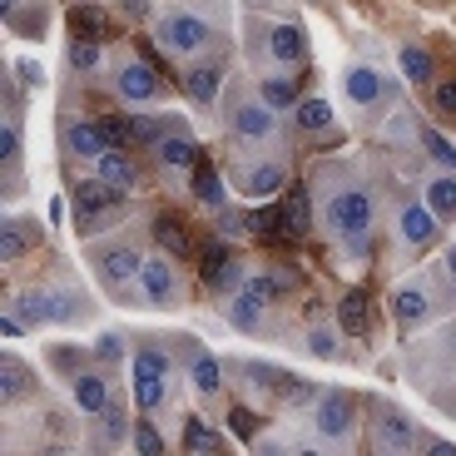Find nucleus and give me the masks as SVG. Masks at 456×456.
Instances as JSON below:
<instances>
[{"label":"nucleus","mask_w":456,"mask_h":456,"mask_svg":"<svg viewBox=\"0 0 456 456\" xmlns=\"http://www.w3.org/2000/svg\"><path fill=\"white\" fill-rule=\"evenodd\" d=\"M100 179L114 183V189H134L139 169H134V159H129V154H119V144H114V149H104V154H100Z\"/></svg>","instance_id":"nucleus-20"},{"label":"nucleus","mask_w":456,"mask_h":456,"mask_svg":"<svg viewBox=\"0 0 456 456\" xmlns=\"http://www.w3.org/2000/svg\"><path fill=\"white\" fill-rule=\"evenodd\" d=\"M50 308H55V322L85 318V297H80V293H69V288H60V293L50 297Z\"/></svg>","instance_id":"nucleus-36"},{"label":"nucleus","mask_w":456,"mask_h":456,"mask_svg":"<svg viewBox=\"0 0 456 456\" xmlns=\"http://www.w3.org/2000/svg\"><path fill=\"white\" fill-rule=\"evenodd\" d=\"M0 372H5V402H15V397H20V387H25V382H20L25 367L15 362V357H5V367H0Z\"/></svg>","instance_id":"nucleus-44"},{"label":"nucleus","mask_w":456,"mask_h":456,"mask_svg":"<svg viewBox=\"0 0 456 456\" xmlns=\"http://www.w3.org/2000/svg\"><path fill=\"white\" fill-rule=\"evenodd\" d=\"M69 387H75V407L90 411V417H100V411L110 407V382H104L100 372H80Z\"/></svg>","instance_id":"nucleus-16"},{"label":"nucleus","mask_w":456,"mask_h":456,"mask_svg":"<svg viewBox=\"0 0 456 456\" xmlns=\"http://www.w3.org/2000/svg\"><path fill=\"white\" fill-rule=\"evenodd\" d=\"M397 228H402V243H411V248H422V243H432L436 239V214H432V204H407L402 208V218H397Z\"/></svg>","instance_id":"nucleus-10"},{"label":"nucleus","mask_w":456,"mask_h":456,"mask_svg":"<svg viewBox=\"0 0 456 456\" xmlns=\"http://www.w3.org/2000/svg\"><path fill=\"white\" fill-rule=\"evenodd\" d=\"M273 134H278V110L268 100L233 104V139H243V144H268Z\"/></svg>","instance_id":"nucleus-5"},{"label":"nucleus","mask_w":456,"mask_h":456,"mask_svg":"<svg viewBox=\"0 0 456 456\" xmlns=\"http://www.w3.org/2000/svg\"><path fill=\"white\" fill-rule=\"evenodd\" d=\"M308 353L313 357H338V338H332L328 328H313L308 332Z\"/></svg>","instance_id":"nucleus-41"},{"label":"nucleus","mask_w":456,"mask_h":456,"mask_svg":"<svg viewBox=\"0 0 456 456\" xmlns=\"http://www.w3.org/2000/svg\"><path fill=\"white\" fill-rule=\"evenodd\" d=\"M446 273L456 278V248H446Z\"/></svg>","instance_id":"nucleus-50"},{"label":"nucleus","mask_w":456,"mask_h":456,"mask_svg":"<svg viewBox=\"0 0 456 456\" xmlns=\"http://www.w3.org/2000/svg\"><path fill=\"white\" fill-rule=\"evenodd\" d=\"M194 194H199V199H204V204H208V208H218V204H224V189H218V174H214V169H208V164H204V159H199V164H194Z\"/></svg>","instance_id":"nucleus-32"},{"label":"nucleus","mask_w":456,"mask_h":456,"mask_svg":"<svg viewBox=\"0 0 456 456\" xmlns=\"http://www.w3.org/2000/svg\"><path fill=\"white\" fill-rule=\"evenodd\" d=\"M436 110L456 114V80H452V85H436Z\"/></svg>","instance_id":"nucleus-48"},{"label":"nucleus","mask_w":456,"mask_h":456,"mask_svg":"<svg viewBox=\"0 0 456 456\" xmlns=\"http://www.w3.org/2000/svg\"><path fill=\"white\" fill-rule=\"evenodd\" d=\"M338 328L342 332H353V338H367V332H372V313H367V293H347L338 303Z\"/></svg>","instance_id":"nucleus-19"},{"label":"nucleus","mask_w":456,"mask_h":456,"mask_svg":"<svg viewBox=\"0 0 456 456\" xmlns=\"http://www.w3.org/2000/svg\"><path fill=\"white\" fill-rule=\"evenodd\" d=\"M125 411H119V407H104L100 411V446H119V442H125Z\"/></svg>","instance_id":"nucleus-33"},{"label":"nucleus","mask_w":456,"mask_h":456,"mask_svg":"<svg viewBox=\"0 0 456 456\" xmlns=\"http://www.w3.org/2000/svg\"><path fill=\"white\" fill-rule=\"evenodd\" d=\"M104 125V134H110V144H125V139H134L129 134V119H119V114H110V119H100Z\"/></svg>","instance_id":"nucleus-46"},{"label":"nucleus","mask_w":456,"mask_h":456,"mask_svg":"<svg viewBox=\"0 0 456 456\" xmlns=\"http://www.w3.org/2000/svg\"><path fill=\"white\" fill-rule=\"evenodd\" d=\"M94 357H100V362H119V357H125V338H119V332H104V338L94 342Z\"/></svg>","instance_id":"nucleus-40"},{"label":"nucleus","mask_w":456,"mask_h":456,"mask_svg":"<svg viewBox=\"0 0 456 456\" xmlns=\"http://www.w3.org/2000/svg\"><path fill=\"white\" fill-rule=\"evenodd\" d=\"M293 110H297V129H303V134H328V129H332L328 100H297Z\"/></svg>","instance_id":"nucleus-27"},{"label":"nucleus","mask_w":456,"mask_h":456,"mask_svg":"<svg viewBox=\"0 0 456 456\" xmlns=\"http://www.w3.org/2000/svg\"><path fill=\"white\" fill-rule=\"evenodd\" d=\"M392 318H397L402 328L422 322L427 318V288L422 283H402L397 293H392Z\"/></svg>","instance_id":"nucleus-17"},{"label":"nucleus","mask_w":456,"mask_h":456,"mask_svg":"<svg viewBox=\"0 0 456 456\" xmlns=\"http://www.w3.org/2000/svg\"><path fill=\"white\" fill-rule=\"evenodd\" d=\"M154 35H159V45L174 50V55H199V50L214 40V25H208L204 15H194V11H174V15H164V20L154 25Z\"/></svg>","instance_id":"nucleus-3"},{"label":"nucleus","mask_w":456,"mask_h":456,"mask_svg":"<svg viewBox=\"0 0 456 456\" xmlns=\"http://www.w3.org/2000/svg\"><path fill=\"white\" fill-rule=\"evenodd\" d=\"M20 313L30 328H40V322H55V308H50V297L45 293H25L20 297Z\"/></svg>","instance_id":"nucleus-34"},{"label":"nucleus","mask_w":456,"mask_h":456,"mask_svg":"<svg viewBox=\"0 0 456 456\" xmlns=\"http://www.w3.org/2000/svg\"><path fill=\"white\" fill-rule=\"evenodd\" d=\"M422 144H427V154H432V159H442V164H446V169H456V149H452V144H446V139H442V134H427V139H422Z\"/></svg>","instance_id":"nucleus-45"},{"label":"nucleus","mask_w":456,"mask_h":456,"mask_svg":"<svg viewBox=\"0 0 456 456\" xmlns=\"http://www.w3.org/2000/svg\"><path fill=\"white\" fill-rule=\"evenodd\" d=\"M353 427H357V402L347 392H322L313 402V432L328 446H347L353 442Z\"/></svg>","instance_id":"nucleus-2"},{"label":"nucleus","mask_w":456,"mask_h":456,"mask_svg":"<svg viewBox=\"0 0 456 456\" xmlns=\"http://www.w3.org/2000/svg\"><path fill=\"white\" fill-rule=\"evenodd\" d=\"M69 65H75V69H94V65H100V45L85 40V35H80V40H69Z\"/></svg>","instance_id":"nucleus-37"},{"label":"nucleus","mask_w":456,"mask_h":456,"mask_svg":"<svg viewBox=\"0 0 456 456\" xmlns=\"http://www.w3.org/2000/svg\"><path fill=\"white\" fill-rule=\"evenodd\" d=\"M35 239H40V228H25V218H5V228H0V258L20 263Z\"/></svg>","instance_id":"nucleus-21"},{"label":"nucleus","mask_w":456,"mask_h":456,"mask_svg":"<svg viewBox=\"0 0 456 456\" xmlns=\"http://www.w3.org/2000/svg\"><path fill=\"white\" fill-rule=\"evenodd\" d=\"M139 253L129 248V243H119V248H104L100 253V278L110 288H129V283H139Z\"/></svg>","instance_id":"nucleus-9"},{"label":"nucleus","mask_w":456,"mask_h":456,"mask_svg":"<svg viewBox=\"0 0 456 456\" xmlns=\"http://www.w3.org/2000/svg\"><path fill=\"white\" fill-rule=\"evenodd\" d=\"M0 154H5V164L15 169V159H20V129H15V119L0 125Z\"/></svg>","instance_id":"nucleus-38"},{"label":"nucleus","mask_w":456,"mask_h":456,"mask_svg":"<svg viewBox=\"0 0 456 456\" xmlns=\"http://www.w3.org/2000/svg\"><path fill=\"white\" fill-rule=\"evenodd\" d=\"M154 149H159V164H164V169H174V174H179V169H194V164H199V144L183 134V129L159 134V144H154Z\"/></svg>","instance_id":"nucleus-12"},{"label":"nucleus","mask_w":456,"mask_h":456,"mask_svg":"<svg viewBox=\"0 0 456 456\" xmlns=\"http://www.w3.org/2000/svg\"><path fill=\"white\" fill-rule=\"evenodd\" d=\"M228 422H233V432H239V436L258 432V417H253V411H243V407H233V417H228Z\"/></svg>","instance_id":"nucleus-47"},{"label":"nucleus","mask_w":456,"mask_h":456,"mask_svg":"<svg viewBox=\"0 0 456 456\" xmlns=\"http://www.w3.org/2000/svg\"><path fill=\"white\" fill-rule=\"evenodd\" d=\"M432 55H427V50L422 45H407V50H402V75H407V80L411 85H432Z\"/></svg>","instance_id":"nucleus-30"},{"label":"nucleus","mask_w":456,"mask_h":456,"mask_svg":"<svg viewBox=\"0 0 456 456\" xmlns=\"http://www.w3.org/2000/svg\"><path fill=\"white\" fill-rule=\"evenodd\" d=\"M154 239H159V248L174 253V258H189V253H194V243H189V233H183V224L174 214L154 218Z\"/></svg>","instance_id":"nucleus-22"},{"label":"nucleus","mask_w":456,"mask_h":456,"mask_svg":"<svg viewBox=\"0 0 456 456\" xmlns=\"http://www.w3.org/2000/svg\"><path fill=\"white\" fill-rule=\"evenodd\" d=\"M169 397V357L154 353V347H139L134 353V402L144 411H159Z\"/></svg>","instance_id":"nucleus-4"},{"label":"nucleus","mask_w":456,"mask_h":456,"mask_svg":"<svg viewBox=\"0 0 456 456\" xmlns=\"http://www.w3.org/2000/svg\"><path fill=\"white\" fill-rule=\"evenodd\" d=\"M189 94H194V104H214V94H218V60H199V65H189Z\"/></svg>","instance_id":"nucleus-25"},{"label":"nucleus","mask_w":456,"mask_h":456,"mask_svg":"<svg viewBox=\"0 0 456 456\" xmlns=\"http://www.w3.org/2000/svg\"><path fill=\"white\" fill-rule=\"evenodd\" d=\"M263 100L273 104V110H288V104H297V85L288 75H268L263 80Z\"/></svg>","instance_id":"nucleus-31"},{"label":"nucleus","mask_w":456,"mask_h":456,"mask_svg":"<svg viewBox=\"0 0 456 456\" xmlns=\"http://www.w3.org/2000/svg\"><path fill=\"white\" fill-rule=\"evenodd\" d=\"M183 452H224V436H218L204 417H189V422H183Z\"/></svg>","instance_id":"nucleus-28"},{"label":"nucleus","mask_w":456,"mask_h":456,"mask_svg":"<svg viewBox=\"0 0 456 456\" xmlns=\"http://www.w3.org/2000/svg\"><path fill=\"white\" fill-rule=\"evenodd\" d=\"M278 392H283V402H293V407L297 402H313V382H303V377H283Z\"/></svg>","instance_id":"nucleus-42"},{"label":"nucleus","mask_w":456,"mask_h":456,"mask_svg":"<svg viewBox=\"0 0 456 456\" xmlns=\"http://www.w3.org/2000/svg\"><path fill=\"white\" fill-rule=\"evenodd\" d=\"M125 194V189H114V183H104V179H75V224L80 228H100L94 218L104 214V208H114V199Z\"/></svg>","instance_id":"nucleus-7"},{"label":"nucleus","mask_w":456,"mask_h":456,"mask_svg":"<svg viewBox=\"0 0 456 456\" xmlns=\"http://www.w3.org/2000/svg\"><path fill=\"white\" fill-rule=\"evenodd\" d=\"M417 446V432H411L407 411L397 407H382L372 422V452H411Z\"/></svg>","instance_id":"nucleus-8"},{"label":"nucleus","mask_w":456,"mask_h":456,"mask_svg":"<svg viewBox=\"0 0 456 456\" xmlns=\"http://www.w3.org/2000/svg\"><path fill=\"white\" fill-rule=\"evenodd\" d=\"M342 85H347V100L362 104V110H372V104L382 100V94H387V85L377 80V69H372V65H353Z\"/></svg>","instance_id":"nucleus-14"},{"label":"nucleus","mask_w":456,"mask_h":456,"mask_svg":"<svg viewBox=\"0 0 456 456\" xmlns=\"http://www.w3.org/2000/svg\"><path fill=\"white\" fill-rule=\"evenodd\" d=\"M446 342H452V353H456V328H452V338H446Z\"/></svg>","instance_id":"nucleus-51"},{"label":"nucleus","mask_w":456,"mask_h":456,"mask_svg":"<svg viewBox=\"0 0 456 456\" xmlns=\"http://www.w3.org/2000/svg\"><path fill=\"white\" fill-rule=\"evenodd\" d=\"M69 149H75V154H85V159H100L104 149H110V134H104V125L80 119V125H69Z\"/></svg>","instance_id":"nucleus-23"},{"label":"nucleus","mask_w":456,"mask_h":456,"mask_svg":"<svg viewBox=\"0 0 456 456\" xmlns=\"http://www.w3.org/2000/svg\"><path fill=\"white\" fill-rule=\"evenodd\" d=\"M134 446H139L144 456L164 452V436H159V427H154V422H139V427H134Z\"/></svg>","instance_id":"nucleus-39"},{"label":"nucleus","mask_w":456,"mask_h":456,"mask_svg":"<svg viewBox=\"0 0 456 456\" xmlns=\"http://www.w3.org/2000/svg\"><path fill=\"white\" fill-rule=\"evenodd\" d=\"M322 224L338 243L367 253V233H372V194L362 183H338L328 199H322Z\"/></svg>","instance_id":"nucleus-1"},{"label":"nucleus","mask_w":456,"mask_h":456,"mask_svg":"<svg viewBox=\"0 0 456 456\" xmlns=\"http://www.w3.org/2000/svg\"><path fill=\"white\" fill-rule=\"evenodd\" d=\"M427 204L436 218H456V174H442V179L427 183Z\"/></svg>","instance_id":"nucleus-29"},{"label":"nucleus","mask_w":456,"mask_h":456,"mask_svg":"<svg viewBox=\"0 0 456 456\" xmlns=\"http://www.w3.org/2000/svg\"><path fill=\"white\" fill-rule=\"evenodd\" d=\"M69 25H75V35H85V40H104V35H114V20L100 11V5H75V11H69Z\"/></svg>","instance_id":"nucleus-24"},{"label":"nucleus","mask_w":456,"mask_h":456,"mask_svg":"<svg viewBox=\"0 0 456 456\" xmlns=\"http://www.w3.org/2000/svg\"><path fill=\"white\" fill-rule=\"evenodd\" d=\"M263 303L253 288H239V293L228 297V308H224V318H228V328H239V332H258V322H263Z\"/></svg>","instance_id":"nucleus-11"},{"label":"nucleus","mask_w":456,"mask_h":456,"mask_svg":"<svg viewBox=\"0 0 456 456\" xmlns=\"http://www.w3.org/2000/svg\"><path fill=\"white\" fill-rule=\"evenodd\" d=\"M129 134H134L139 144H159V125H154L149 114H134V119H129Z\"/></svg>","instance_id":"nucleus-43"},{"label":"nucleus","mask_w":456,"mask_h":456,"mask_svg":"<svg viewBox=\"0 0 456 456\" xmlns=\"http://www.w3.org/2000/svg\"><path fill=\"white\" fill-rule=\"evenodd\" d=\"M119 94L129 104H144V100H159V75L149 65H125L119 69Z\"/></svg>","instance_id":"nucleus-13"},{"label":"nucleus","mask_w":456,"mask_h":456,"mask_svg":"<svg viewBox=\"0 0 456 456\" xmlns=\"http://www.w3.org/2000/svg\"><path fill=\"white\" fill-rule=\"evenodd\" d=\"M20 80L40 90V85H45V69H40V65H30V60H20Z\"/></svg>","instance_id":"nucleus-49"},{"label":"nucleus","mask_w":456,"mask_h":456,"mask_svg":"<svg viewBox=\"0 0 456 456\" xmlns=\"http://www.w3.org/2000/svg\"><path fill=\"white\" fill-rule=\"evenodd\" d=\"M283 218H288V239H303L313 228V204H308V189H293L283 204Z\"/></svg>","instance_id":"nucleus-26"},{"label":"nucleus","mask_w":456,"mask_h":456,"mask_svg":"<svg viewBox=\"0 0 456 456\" xmlns=\"http://www.w3.org/2000/svg\"><path fill=\"white\" fill-rule=\"evenodd\" d=\"M194 387L204 392V397H214V392H218V362L208 353H194Z\"/></svg>","instance_id":"nucleus-35"},{"label":"nucleus","mask_w":456,"mask_h":456,"mask_svg":"<svg viewBox=\"0 0 456 456\" xmlns=\"http://www.w3.org/2000/svg\"><path fill=\"white\" fill-rule=\"evenodd\" d=\"M288 183V174H283V164H273V159H263V164H253L248 174H243V194L248 199H273L278 189Z\"/></svg>","instance_id":"nucleus-15"},{"label":"nucleus","mask_w":456,"mask_h":456,"mask_svg":"<svg viewBox=\"0 0 456 456\" xmlns=\"http://www.w3.org/2000/svg\"><path fill=\"white\" fill-rule=\"evenodd\" d=\"M268 50H273L278 65H297V60L308 55V45H303V30H297V25H288V20L268 30Z\"/></svg>","instance_id":"nucleus-18"},{"label":"nucleus","mask_w":456,"mask_h":456,"mask_svg":"<svg viewBox=\"0 0 456 456\" xmlns=\"http://www.w3.org/2000/svg\"><path fill=\"white\" fill-rule=\"evenodd\" d=\"M139 293H144V303H154V308H174L179 303V278H174L169 258H144L139 263Z\"/></svg>","instance_id":"nucleus-6"}]
</instances>
